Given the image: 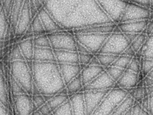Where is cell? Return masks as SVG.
<instances>
[{"label":"cell","mask_w":153,"mask_h":115,"mask_svg":"<svg viewBox=\"0 0 153 115\" xmlns=\"http://www.w3.org/2000/svg\"><path fill=\"white\" fill-rule=\"evenodd\" d=\"M124 34V33H123ZM131 43L134 40L139 34L129 33L124 34Z\"/></svg>","instance_id":"obj_52"},{"label":"cell","mask_w":153,"mask_h":115,"mask_svg":"<svg viewBox=\"0 0 153 115\" xmlns=\"http://www.w3.org/2000/svg\"><path fill=\"white\" fill-rule=\"evenodd\" d=\"M11 75L19 84L26 93L33 95V80L32 73L26 61H11Z\"/></svg>","instance_id":"obj_3"},{"label":"cell","mask_w":153,"mask_h":115,"mask_svg":"<svg viewBox=\"0 0 153 115\" xmlns=\"http://www.w3.org/2000/svg\"><path fill=\"white\" fill-rule=\"evenodd\" d=\"M53 50L77 52V41L74 35L66 32L58 31L47 34Z\"/></svg>","instance_id":"obj_6"},{"label":"cell","mask_w":153,"mask_h":115,"mask_svg":"<svg viewBox=\"0 0 153 115\" xmlns=\"http://www.w3.org/2000/svg\"><path fill=\"white\" fill-rule=\"evenodd\" d=\"M135 53L130 45L122 55H126L132 57Z\"/></svg>","instance_id":"obj_51"},{"label":"cell","mask_w":153,"mask_h":115,"mask_svg":"<svg viewBox=\"0 0 153 115\" xmlns=\"http://www.w3.org/2000/svg\"><path fill=\"white\" fill-rule=\"evenodd\" d=\"M115 83L105 70L90 82L84 86L83 91L111 89L114 87Z\"/></svg>","instance_id":"obj_12"},{"label":"cell","mask_w":153,"mask_h":115,"mask_svg":"<svg viewBox=\"0 0 153 115\" xmlns=\"http://www.w3.org/2000/svg\"><path fill=\"white\" fill-rule=\"evenodd\" d=\"M10 83L13 95H17L27 93L11 75Z\"/></svg>","instance_id":"obj_39"},{"label":"cell","mask_w":153,"mask_h":115,"mask_svg":"<svg viewBox=\"0 0 153 115\" xmlns=\"http://www.w3.org/2000/svg\"><path fill=\"white\" fill-rule=\"evenodd\" d=\"M42 115H48L52 112L47 102L38 109Z\"/></svg>","instance_id":"obj_45"},{"label":"cell","mask_w":153,"mask_h":115,"mask_svg":"<svg viewBox=\"0 0 153 115\" xmlns=\"http://www.w3.org/2000/svg\"><path fill=\"white\" fill-rule=\"evenodd\" d=\"M142 48L143 58L153 59V34L149 35L147 37Z\"/></svg>","instance_id":"obj_30"},{"label":"cell","mask_w":153,"mask_h":115,"mask_svg":"<svg viewBox=\"0 0 153 115\" xmlns=\"http://www.w3.org/2000/svg\"><path fill=\"white\" fill-rule=\"evenodd\" d=\"M132 58L124 55H119L111 66L126 69Z\"/></svg>","instance_id":"obj_35"},{"label":"cell","mask_w":153,"mask_h":115,"mask_svg":"<svg viewBox=\"0 0 153 115\" xmlns=\"http://www.w3.org/2000/svg\"><path fill=\"white\" fill-rule=\"evenodd\" d=\"M33 85L39 93L53 96L66 87L58 63L33 61Z\"/></svg>","instance_id":"obj_2"},{"label":"cell","mask_w":153,"mask_h":115,"mask_svg":"<svg viewBox=\"0 0 153 115\" xmlns=\"http://www.w3.org/2000/svg\"><path fill=\"white\" fill-rule=\"evenodd\" d=\"M29 9L32 19L38 13V11L33 0L29 1Z\"/></svg>","instance_id":"obj_46"},{"label":"cell","mask_w":153,"mask_h":115,"mask_svg":"<svg viewBox=\"0 0 153 115\" xmlns=\"http://www.w3.org/2000/svg\"><path fill=\"white\" fill-rule=\"evenodd\" d=\"M128 95V91L124 89L112 88L91 115H110Z\"/></svg>","instance_id":"obj_4"},{"label":"cell","mask_w":153,"mask_h":115,"mask_svg":"<svg viewBox=\"0 0 153 115\" xmlns=\"http://www.w3.org/2000/svg\"><path fill=\"white\" fill-rule=\"evenodd\" d=\"M33 61L56 62L53 50L51 48L34 46Z\"/></svg>","instance_id":"obj_20"},{"label":"cell","mask_w":153,"mask_h":115,"mask_svg":"<svg viewBox=\"0 0 153 115\" xmlns=\"http://www.w3.org/2000/svg\"><path fill=\"white\" fill-rule=\"evenodd\" d=\"M133 98L128 95L115 109L110 115H123L133 107Z\"/></svg>","instance_id":"obj_25"},{"label":"cell","mask_w":153,"mask_h":115,"mask_svg":"<svg viewBox=\"0 0 153 115\" xmlns=\"http://www.w3.org/2000/svg\"><path fill=\"white\" fill-rule=\"evenodd\" d=\"M32 98L35 110L47 102L44 96L41 94L33 95Z\"/></svg>","instance_id":"obj_42"},{"label":"cell","mask_w":153,"mask_h":115,"mask_svg":"<svg viewBox=\"0 0 153 115\" xmlns=\"http://www.w3.org/2000/svg\"><path fill=\"white\" fill-rule=\"evenodd\" d=\"M105 70V67L101 65L86 66L80 73L83 86L90 82Z\"/></svg>","instance_id":"obj_18"},{"label":"cell","mask_w":153,"mask_h":115,"mask_svg":"<svg viewBox=\"0 0 153 115\" xmlns=\"http://www.w3.org/2000/svg\"><path fill=\"white\" fill-rule=\"evenodd\" d=\"M38 12L44 7L42 1L33 0Z\"/></svg>","instance_id":"obj_56"},{"label":"cell","mask_w":153,"mask_h":115,"mask_svg":"<svg viewBox=\"0 0 153 115\" xmlns=\"http://www.w3.org/2000/svg\"><path fill=\"white\" fill-rule=\"evenodd\" d=\"M30 96L27 93L13 95L16 115H30L36 111Z\"/></svg>","instance_id":"obj_11"},{"label":"cell","mask_w":153,"mask_h":115,"mask_svg":"<svg viewBox=\"0 0 153 115\" xmlns=\"http://www.w3.org/2000/svg\"><path fill=\"white\" fill-rule=\"evenodd\" d=\"M58 64L66 86L80 74L82 69L79 63Z\"/></svg>","instance_id":"obj_16"},{"label":"cell","mask_w":153,"mask_h":115,"mask_svg":"<svg viewBox=\"0 0 153 115\" xmlns=\"http://www.w3.org/2000/svg\"><path fill=\"white\" fill-rule=\"evenodd\" d=\"M8 115H12L11 112L10 111H9Z\"/></svg>","instance_id":"obj_61"},{"label":"cell","mask_w":153,"mask_h":115,"mask_svg":"<svg viewBox=\"0 0 153 115\" xmlns=\"http://www.w3.org/2000/svg\"><path fill=\"white\" fill-rule=\"evenodd\" d=\"M76 48L77 52H78L91 53L84 46L77 41L76 42Z\"/></svg>","instance_id":"obj_49"},{"label":"cell","mask_w":153,"mask_h":115,"mask_svg":"<svg viewBox=\"0 0 153 115\" xmlns=\"http://www.w3.org/2000/svg\"><path fill=\"white\" fill-rule=\"evenodd\" d=\"M148 22L144 20L125 22L119 23L117 26L123 33L140 34L147 28Z\"/></svg>","instance_id":"obj_14"},{"label":"cell","mask_w":153,"mask_h":115,"mask_svg":"<svg viewBox=\"0 0 153 115\" xmlns=\"http://www.w3.org/2000/svg\"><path fill=\"white\" fill-rule=\"evenodd\" d=\"M38 14L45 33H51L63 29L44 7L38 12Z\"/></svg>","instance_id":"obj_17"},{"label":"cell","mask_w":153,"mask_h":115,"mask_svg":"<svg viewBox=\"0 0 153 115\" xmlns=\"http://www.w3.org/2000/svg\"><path fill=\"white\" fill-rule=\"evenodd\" d=\"M0 20V40H4L7 30L10 24L3 8L1 6Z\"/></svg>","instance_id":"obj_29"},{"label":"cell","mask_w":153,"mask_h":115,"mask_svg":"<svg viewBox=\"0 0 153 115\" xmlns=\"http://www.w3.org/2000/svg\"><path fill=\"white\" fill-rule=\"evenodd\" d=\"M4 77L0 74V104L8 108V97L7 90Z\"/></svg>","instance_id":"obj_32"},{"label":"cell","mask_w":153,"mask_h":115,"mask_svg":"<svg viewBox=\"0 0 153 115\" xmlns=\"http://www.w3.org/2000/svg\"><path fill=\"white\" fill-rule=\"evenodd\" d=\"M83 87L80 74L66 86V88L68 96H71L83 91Z\"/></svg>","instance_id":"obj_26"},{"label":"cell","mask_w":153,"mask_h":115,"mask_svg":"<svg viewBox=\"0 0 153 115\" xmlns=\"http://www.w3.org/2000/svg\"><path fill=\"white\" fill-rule=\"evenodd\" d=\"M131 43L124 34L112 32L107 39L98 53L122 55Z\"/></svg>","instance_id":"obj_5"},{"label":"cell","mask_w":153,"mask_h":115,"mask_svg":"<svg viewBox=\"0 0 153 115\" xmlns=\"http://www.w3.org/2000/svg\"><path fill=\"white\" fill-rule=\"evenodd\" d=\"M33 42L35 46L51 48L49 40L47 34H43L36 37L33 38Z\"/></svg>","instance_id":"obj_37"},{"label":"cell","mask_w":153,"mask_h":115,"mask_svg":"<svg viewBox=\"0 0 153 115\" xmlns=\"http://www.w3.org/2000/svg\"><path fill=\"white\" fill-rule=\"evenodd\" d=\"M150 6L153 7V1H150Z\"/></svg>","instance_id":"obj_60"},{"label":"cell","mask_w":153,"mask_h":115,"mask_svg":"<svg viewBox=\"0 0 153 115\" xmlns=\"http://www.w3.org/2000/svg\"><path fill=\"white\" fill-rule=\"evenodd\" d=\"M117 26L114 23L100 25L89 26L74 30V34L78 33H111Z\"/></svg>","instance_id":"obj_21"},{"label":"cell","mask_w":153,"mask_h":115,"mask_svg":"<svg viewBox=\"0 0 153 115\" xmlns=\"http://www.w3.org/2000/svg\"><path fill=\"white\" fill-rule=\"evenodd\" d=\"M30 115H42L38 110L34 111Z\"/></svg>","instance_id":"obj_58"},{"label":"cell","mask_w":153,"mask_h":115,"mask_svg":"<svg viewBox=\"0 0 153 115\" xmlns=\"http://www.w3.org/2000/svg\"><path fill=\"white\" fill-rule=\"evenodd\" d=\"M9 111L8 108L0 104V115H8Z\"/></svg>","instance_id":"obj_53"},{"label":"cell","mask_w":153,"mask_h":115,"mask_svg":"<svg viewBox=\"0 0 153 115\" xmlns=\"http://www.w3.org/2000/svg\"><path fill=\"white\" fill-rule=\"evenodd\" d=\"M138 74L128 69H126L121 77L116 82L114 88H120L126 90V89L135 87L138 82Z\"/></svg>","instance_id":"obj_15"},{"label":"cell","mask_w":153,"mask_h":115,"mask_svg":"<svg viewBox=\"0 0 153 115\" xmlns=\"http://www.w3.org/2000/svg\"><path fill=\"white\" fill-rule=\"evenodd\" d=\"M0 6L3 8L8 18L12 13L14 0H0Z\"/></svg>","instance_id":"obj_40"},{"label":"cell","mask_w":153,"mask_h":115,"mask_svg":"<svg viewBox=\"0 0 153 115\" xmlns=\"http://www.w3.org/2000/svg\"><path fill=\"white\" fill-rule=\"evenodd\" d=\"M142 110L138 104L134 105L131 109V115H141Z\"/></svg>","instance_id":"obj_47"},{"label":"cell","mask_w":153,"mask_h":115,"mask_svg":"<svg viewBox=\"0 0 153 115\" xmlns=\"http://www.w3.org/2000/svg\"><path fill=\"white\" fill-rule=\"evenodd\" d=\"M127 69L138 74L140 70V67L137 60L132 58Z\"/></svg>","instance_id":"obj_44"},{"label":"cell","mask_w":153,"mask_h":115,"mask_svg":"<svg viewBox=\"0 0 153 115\" xmlns=\"http://www.w3.org/2000/svg\"><path fill=\"white\" fill-rule=\"evenodd\" d=\"M149 107L150 113L153 115V93H152L149 98Z\"/></svg>","instance_id":"obj_54"},{"label":"cell","mask_w":153,"mask_h":115,"mask_svg":"<svg viewBox=\"0 0 153 115\" xmlns=\"http://www.w3.org/2000/svg\"><path fill=\"white\" fill-rule=\"evenodd\" d=\"M89 65H100L98 60L95 55L92 58Z\"/></svg>","instance_id":"obj_57"},{"label":"cell","mask_w":153,"mask_h":115,"mask_svg":"<svg viewBox=\"0 0 153 115\" xmlns=\"http://www.w3.org/2000/svg\"><path fill=\"white\" fill-rule=\"evenodd\" d=\"M17 43L25 60L33 61L34 47L33 38H31L25 39Z\"/></svg>","instance_id":"obj_23"},{"label":"cell","mask_w":153,"mask_h":115,"mask_svg":"<svg viewBox=\"0 0 153 115\" xmlns=\"http://www.w3.org/2000/svg\"><path fill=\"white\" fill-rule=\"evenodd\" d=\"M69 98L67 94L58 93L52 97L47 102L52 112L58 107L64 103Z\"/></svg>","instance_id":"obj_27"},{"label":"cell","mask_w":153,"mask_h":115,"mask_svg":"<svg viewBox=\"0 0 153 115\" xmlns=\"http://www.w3.org/2000/svg\"><path fill=\"white\" fill-rule=\"evenodd\" d=\"M111 89L83 91L86 115L92 114Z\"/></svg>","instance_id":"obj_10"},{"label":"cell","mask_w":153,"mask_h":115,"mask_svg":"<svg viewBox=\"0 0 153 115\" xmlns=\"http://www.w3.org/2000/svg\"><path fill=\"white\" fill-rule=\"evenodd\" d=\"M74 115H86L83 91L69 96Z\"/></svg>","instance_id":"obj_22"},{"label":"cell","mask_w":153,"mask_h":115,"mask_svg":"<svg viewBox=\"0 0 153 115\" xmlns=\"http://www.w3.org/2000/svg\"><path fill=\"white\" fill-rule=\"evenodd\" d=\"M148 75L149 79L153 81V69Z\"/></svg>","instance_id":"obj_59"},{"label":"cell","mask_w":153,"mask_h":115,"mask_svg":"<svg viewBox=\"0 0 153 115\" xmlns=\"http://www.w3.org/2000/svg\"><path fill=\"white\" fill-rule=\"evenodd\" d=\"M31 25L33 34L42 35L45 33L38 13L32 19Z\"/></svg>","instance_id":"obj_33"},{"label":"cell","mask_w":153,"mask_h":115,"mask_svg":"<svg viewBox=\"0 0 153 115\" xmlns=\"http://www.w3.org/2000/svg\"><path fill=\"white\" fill-rule=\"evenodd\" d=\"M142 68L143 74L148 75L153 69V59L144 58Z\"/></svg>","instance_id":"obj_41"},{"label":"cell","mask_w":153,"mask_h":115,"mask_svg":"<svg viewBox=\"0 0 153 115\" xmlns=\"http://www.w3.org/2000/svg\"><path fill=\"white\" fill-rule=\"evenodd\" d=\"M10 58L11 61L17 60H25L19 46L17 43L12 47L10 52Z\"/></svg>","instance_id":"obj_38"},{"label":"cell","mask_w":153,"mask_h":115,"mask_svg":"<svg viewBox=\"0 0 153 115\" xmlns=\"http://www.w3.org/2000/svg\"><path fill=\"white\" fill-rule=\"evenodd\" d=\"M100 65L106 68L111 66L119 56L112 54L97 53L94 55Z\"/></svg>","instance_id":"obj_28"},{"label":"cell","mask_w":153,"mask_h":115,"mask_svg":"<svg viewBox=\"0 0 153 115\" xmlns=\"http://www.w3.org/2000/svg\"><path fill=\"white\" fill-rule=\"evenodd\" d=\"M24 1L14 0V3L12 13L8 18L11 28V31L15 35L17 24L20 17Z\"/></svg>","instance_id":"obj_24"},{"label":"cell","mask_w":153,"mask_h":115,"mask_svg":"<svg viewBox=\"0 0 153 115\" xmlns=\"http://www.w3.org/2000/svg\"><path fill=\"white\" fill-rule=\"evenodd\" d=\"M32 20L29 9V0H24L21 14L15 33L17 37L21 36L25 34Z\"/></svg>","instance_id":"obj_13"},{"label":"cell","mask_w":153,"mask_h":115,"mask_svg":"<svg viewBox=\"0 0 153 115\" xmlns=\"http://www.w3.org/2000/svg\"><path fill=\"white\" fill-rule=\"evenodd\" d=\"M143 93V90L142 87H140L137 88L136 90L135 96V99L137 100H139L142 98Z\"/></svg>","instance_id":"obj_50"},{"label":"cell","mask_w":153,"mask_h":115,"mask_svg":"<svg viewBox=\"0 0 153 115\" xmlns=\"http://www.w3.org/2000/svg\"><path fill=\"white\" fill-rule=\"evenodd\" d=\"M78 53L79 64L85 65L89 64L94 55L91 53L78 52Z\"/></svg>","instance_id":"obj_43"},{"label":"cell","mask_w":153,"mask_h":115,"mask_svg":"<svg viewBox=\"0 0 153 115\" xmlns=\"http://www.w3.org/2000/svg\"><path fill=\"white\" fill-rule=\"evenodd\" d=\"M53 50L56 62L58 63H79V53L77 52Z\"/></svg>","instance_id":"obj_19"},{"label":"cell","mask_w":153,"mask_h":115,"mask_svg":"<svg viewBox=\"0 0 153 115\" xmlns=\"http://www.w3.org/2000/svg\"><path fill=\"white\" fill-rule=\"evenodd\" d=\"M111 33L74 34L76 41L94 55L98 53Z\"/></svg>","instance_id":"obj_7"},{"label":"cell","mask_w":153,"mask_h":115,"mask_svg":"<svg viewBox=\"0 0 153 115\" xmlns=\"http://www.w3.org/2000/svg\"><path fill=\"white\" fill-rule=\"evenodd\" d=\"M48 115H54L53 114V113L52 112V113H51L50 114Z\"/></svg>","instance_id":"obj_62"},{"label":"cell","mask_w":153,"mask_h":115,"mask_svg":"<svg viewBox=\"0 0 153 115\" xmlns=\"http://www.w3.org/2000/svg\"><path fill=\"white\" fill-rule=\"evenodd\" d=\"M150 15V11L148 8L131 2L128 3L119 23L148 20Z\"/></svg>","instance_id":"obj_9"},{"label":"cell","mask_w":153,"mask_h":115,"mask_svg":"<svg viewBox=\"0 0 153 115\" xmlns=\"http://www.w3.org/2000/svg\"><path fill=\"white\" fill-rule=\"evenodd\" d=\"M147 38V37L146 34L142 33L139 34L132 42L130 46L135 52H137L143 48Z\"/></svg>","instance_id":"obj_34"},{"label":"cell","mask_w":153,"mask_h":115,"mask_svg":"<svg viewBox=\"0 0 153 115\" xmlns=\"http://www.w3.org/2000/svg\"><path fill=\"white\" fill-rule=\"evenodd\" d=\"M42 2L44 7L63 29L75 30L114 23L97 1L45 0Z\"/></svg>","instance_id":"obj_1"},{"label":"cell","mask_w":153,"mask_h":115,"mask_svg":"<svg viewBox=\"0 0 153 115\" xmlns=\"http://www.w3.org/2000/svg\"><path fill=\"white\" fill-rule=\"evenodd\" d=\"M54 115H74L69 99L52 112Z\"/></svg>","instance_id":"obj_31"},{"label":"cell","mask_w":153,"mask_h":115,"mask_svg":"<svg viewBox=\"0 0 153 115\" xmlns=\"http://www.w3.org/2000/svg\"><path fill=\"white\" fill-rule=\"evenodd\" d=\"M131 2L147 8H148V7L150 6V1L133 0L131 1Z\"/></svg>","instance_id":"obj_48"},{"label":"cell","mask_w":153,"mask_h":115,"mask_svg":"<svg viewBox=\"0 0 153 115\" xmlns=\"http://www.w3.org/2000/svg\"><path fill=\"white\" fill-rule=\"evenodd\" d=\"M153 34V32H152V34Z\"/></svg>","instance_id":"obj_63"},{"label":"cell","mask_w":153,"mask_h":115,"mask_svg":"<svg viewBox=\"0 0 153 115\" xmlns=\"http://www.w3.org/2000/svg\"><path fill=\"white\" fill-rule=\"evenodd\" d=\"M147 32L149 35H151L153 32V20L149 22L147 27Z\"/></svg>","instance_id":"obj_55"},{"label":"cell","mask_w":153,"mask_h":115,"mask_svg":"<svg viewBox=\"0 0 153 115\" xmlns=\"http://www.w3.org/2000/svg\"><path fill=\"white\" fill-rule=\"evenodd\" d=\"M103 10L113 22L119 23L128 2L122 0H97Z\"/></svg>","instance_id":"obj_8"},{"label":"cell","mask_w":153,"mask_h":115,"mask_svg":"<svg viewBox=\"0 0 153 115\" xmlns=\"http://www.w3.org/2000/svg\"><path fill=\"white\" fill-rule=\"evenodd\" d=\"M126 69L113 66L105 68V71L116 82L121 77Z\"/></svg>","instance_id":"obj_36"}]
</instances>
